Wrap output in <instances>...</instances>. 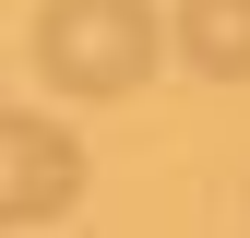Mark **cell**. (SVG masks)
Here are the masks:
<instances>
[{
    "instance_id": "1",
    "label": "cell",
    "mask_w": 250,
    "mask_h": 238,
    "mask_svg": "<svg viewBox=\"0 0 250 238\" xmlns=\"http://www.w3.org/2000/svg\"><path fill=\"white\" fill-rule=\"evenodd\" d=\"M155 48H167L155 0H48L36 12V72L60 96H143Z\"/></svg>"
},
{
    "instance_id": "2",
    "label": "cell",
    "mask_w": 250,
    "mask_h": 238,
    "mask_svg": "<svg viewBox=\"0 0 250 238\" xmlns=\"http://www.w3.org/2000/svg\"><path fill=\"white\" fill-rule=\"evenodd\" d=\"M72 191H83V143L60 131V119L12 107V119H0V202H12V226L36 238L48 215H72Z\"/></svg>"
},
{
    "instance_id": "3",
    "label": "cell",
    "mask_w": 250,
    "mask_h": 238,
    "mask_svg": "<svg viewBox=\"0 0 250 238\" xmlns=\"http://www.w3.org/2000/svg\"><path fill=\"white\" fill-rule=\"evenodd\" d=\"M179 60L214 83H250V0H179Z\"/></svg>"
}]
</instances>
